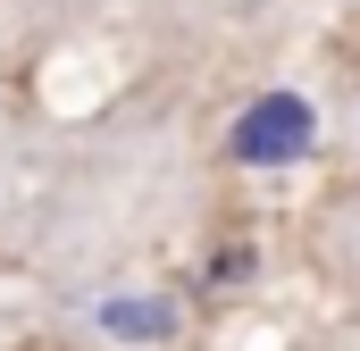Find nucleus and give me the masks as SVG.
<instances>
[{"instance_id":"nucleus-1","label":"nucleus","mask_w":360,"mask_h":351,"mask_svg":"<svg viewBox=\"0 0 360 351\" xmlns=\"http://www.w3.org/2000/svg\"><path fill=\"white\" fill-rule=\"evenodd\" d=\"M193 326L176 284H151V276H109V284H76L59 293V335L76 343H176Z\"/></svg>"},{"instance_id":"nucleus-2","label":"nucleus","mask_w":360,"mask_h":351,"mask_svg":"<svg viewBox=\"0 0 360 351\" xmlns=\"http://www.w3.org/2000/svg\"><path fill=\"white\" fill-rule=\"evenodd\" d=\"M319 134H327V117H319V100L302 84H260L235 117H226V168H252V176H285L302 168V159H319Z\"/></svg>"},{"instance_id":"nucleus-3","label":"nucleus","mask_w":360,"mask_h":351,"mask_svg":"<svg viewBox=\"0 0 360 351\" xmlns=\"http://www.w3.org/2000/svg\"><path fill=\"white\" fill-rule=\"evenodd\" d=\"M319 267H327V284L344 293V301H360V184H344V192H327L319 201Z\"/></svg>"}]
</instances>
